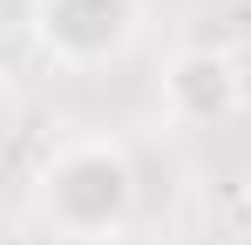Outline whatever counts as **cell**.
Here are the masks:
<instances>
[{
    "label": "cell",
    "instance_id": "obj_4",
    "mask_svg": "<svg viewBox=\"0 0 251 245\" xmlns=\"http://www.w3.org/2000/svg\"><path fill=\"white\" fill-rule=\"evenodd\" d=\"M231 61H238V102H245V116H251V41L231 48Z\"/></svg>",
    "mask_w": 251,
    "mask_h": 245
},
{
    "label": "cell",
    "instance_id": "obj_2",
    "mask_svg": "<svg viewBox=\"0 0 251 245\" xmlns=\"http://www.w3.org/2000/svg\"><path fill=\"white\" fill-rule=\"evenodd\" d=\"M34 41L61 68L123 61L143 34V0H34Z\"/></svg>",
    "mask_w": 251,
    "mask_h": 245
},
{
    "label": "cell",
    "instance_id": "obj_1",
    "mask_svg": "<svg viewBox=\"0 0 251 245\" xmlns=\"http://www.w3.org/2000/svg\"><path fill=\"white\" fill-rule=\"evenodd\" d=\"M34 204L68 245H109L136 211V163L109 136H75L34 170Z\"/></svg>",
    "mask_w": 251,
    "mask_h": 245
},
{
    "label": "cell",
    "instance_id": "obj_3",
    "mask_svg": "<svg viewBox=\"0 0 251 245\" xmlns=\"http://www.w3.org/2000/svg\"><path fill=\"white\" fill-rule=\"evenodd\" d=\"M163 109L176 122H190V129H210V122H224V116H245L231 48H183L163 68Z\"/></svg>",
    "mask_w": 251,
    "mask_h": 245
}]
</instances>
